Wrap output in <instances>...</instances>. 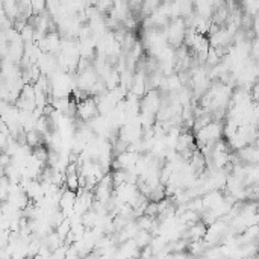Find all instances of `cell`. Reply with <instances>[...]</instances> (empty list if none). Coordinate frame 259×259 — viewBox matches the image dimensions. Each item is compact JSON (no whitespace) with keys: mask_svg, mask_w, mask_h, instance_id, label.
Masks as SVG:
<instances>
[{"mask_svg":"<svg viewBox=\"0 0 259 259\" xmlns=\"http://www.w3.org/2000/svg\"><path fill=\"white\" fill-rule=\"evenodd\" d=\"M97 112H99V105H97V100L93 97H88L77 103V115L80 117V120L90 121L91 118L97 115Z\"/></svg>","mask_w":259,"mask_h":259,"instance_id":"obj_1","label":"cell"}]
</instances>
